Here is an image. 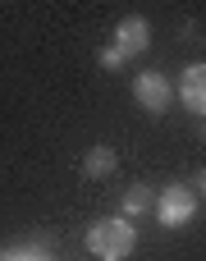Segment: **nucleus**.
I'll use <instances>...</instances> for the list:
<instances>
[{
    "label": "nucleus",
    "instance_id": "nucleus-8",
    "mask_svg": "<svg viewBox=\"0 0 206 261\" xmlns=\"http://www.w3.org/2000/svg\"><path fill=\"white\" fill-rule=\"evenodd\" d=\"M0 261H50L46 248H9V252H0Z\"/></svg>",
    "mask_w": 206,
    "mask_h": 261
},
{
    "label": "nucleus",
    "instance_id": "nucleus-2",
    "mask_svg": "<svg viewBox=\"0 0 206 261\" xmlns=\"http://www.w3.org/2000/svg\"><path fill=\"white\" fill-rule=\"evenodd\" d=\"M156 225L161 229H184V225H193V216H197V193L188 188V184H165L161 193H156Z\"/></svg>",
    "mask_w": 206,
    "mask_h": 261
},
{
    "label": "nucleus",
    "instance_id": "nucleus-4",
    "mask_svg": "<svg viewBox=\"0 0 206 261\" xmlns=\"http://www.w3.org/2000/svg\"><path fill=\"white\" fill-rule=\"evenodd\" d=\"M147 46H151V23H147V18L128 14V18H119V23H115V50H119L124 60L142 55Z\"/></svg>",
    "mask_w": 206,
    "mask_h": 261
},
{
    "label": "nucleus",
    "instance_id": "nucleus-3",
    "mask_svg": "<svg viewBox=\"0 0 206 261\" xmlns=\"http://www.w3.org/2000/svg\"><path fill=\"white\" fill-rule=\"evenodd\" d=\"M133 96H138V106H142L147 115H165V110H170V101H174V87H170V78H165V73L147 69V73H138V78H133Z\"/></svg>",
    "mask_w": 206,
    "mask_h": 261
},
{
    "label": "nucleus",
    "instance_id": "nucleus-5",
    "mask_svg": "<svg viewBox=\"0 0 206 261\" xmlns=\"http://www.w3.org/2000/svg\"><path fill=\"white\" fill-rule=\"evenodd\" d=\"M179 101L188 115H202L206 119V64H188L184 78H179Z\"/></svg>",
    "mask_w": 206,
    "mask_h": 261
},
{
    "label": "nucleus",
    "instance_id": "nucleus-7",
    "mask_svg": "<svg viewBox=\"0 0 206 261\" xmlns=\"http://www.w3.org/2000/svg\"><path fill=\"white\" fill-rule=\"evenodd\" d=\"M156 206V193L147 188V184H133L128 193H124V220H133V216H147Z\"/></svg>",
    "mask_w": 206,
    "mask_h": 261
},
{
    "label": "nucleus",
    "instance_id": "nucleus-1",
    "mask_svg": "<svg viewBox=\"0 0 206 261\" xmlns=\"http://www.w3.org/2000/svg\"><path fill=\"white\" fill-rule=\"evenodd\" d=\"M83 243H87V252L96 261H124V257H133V248H138V229L124 216H101V220L87 225Z\"/></svg>",
    "mask_w": 206,
    "mask_h": 261
},
{
    "label": "nucleus",
    "instance_id": "nucleus-10",
    "mask_svg": "<svg viewBox=\"0 0 206 261\" xmlns=\"http://www.w3.org/2000/svg\"><path fill=\"white\" fill-rule=\"evenodd\" d=\"M193 193H197V202L206 197V170H197V174H193Z\"/></svg>",
    "mask_w": 206,
    "mask_h": 261
},
{
    "label": "nucleus",
    "instance_id": "nucleus-6",
    "mask_svg": "<svg viewBox=\"0 0 206 261\" xmlns=\"http://www.w3.org/2000/svg\"><path fill=\"white\" fill-rule=\"evenodd\" d=\"M115 165H119V156H115V147H92L87 156H83V179H106V174H115Z\"/></svg>",
    "mask_w": 206,
    "mask_h": 261
},
{
    "label": "nucleus",
    "instance_id": "nucleus-9",
    "mask_svg": "<svg viewBox=\"0 0 206 261\" xmlns=\"http://www.w3.org/2000/svg\"><path fill=\"white\" fill-rule=\"evenodd\" d=\"M101 64H106V69H124V55H119L115 46H106V50H101Z\"/></svg>",
    "mask_w": 206,
    "mask_h": 261
}]
</instances>
